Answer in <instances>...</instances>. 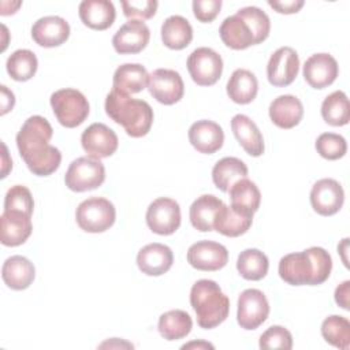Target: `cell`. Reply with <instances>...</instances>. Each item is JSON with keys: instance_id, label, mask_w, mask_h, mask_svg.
<instances>
[{"instance_id": "b9f144b4", "label": "cell", "mask_w": 350, "mask_h": 350, "mask_svg": "<svg viewBox=\"0 0 350 350\" xmlns=\"http://www.w3.org/2000/svg\"><path fill=\"white\" fill-rule=\"evenodd\" d=\"M260 349H284L290 350L293 347L291 332L282 325H271L264 331L258 340Z\"/></svg>"}, {"instance_id": "7402d4cb", "label": "cell", "mask_w": 350, "mask_h": 350, "mask_svg": "<svg viewBox=\"0 0 350 350\" xmlns=\"http://www.w3.org/2000/svg\"><path fill=\"white\" fill-rule=\"evenodd\" d=\"M269 118L279 129H293L299 124L304 118V105L301 100L293 94H282L273 98L268 109Z\"/></svg>"}, {"instance_id": "4fadbf2b", "label": "cell", "mask_w": 350, "mask_h": 350, "mask_svg": "<svg viewBox=\"0 0 350 350\" xmlns=\"http://www.w3.org/2000/svg\"><path fill=\"white\" fill-rule=\"evenodd\" d=\"M309 198L316 213L321 216H332L340 211L345 202V191L338 180L323 178L312 186Z\"/></svg>"}, {"instance_id": "83f0119b", "label": "cell", "mask_w": 350, "mask_h": 350, "mask_svg": "<svg viewBox=\"0 0 350 350\" xmlns=\"http://www.w3.org/2000/svg\"><path fill=\"white\" fill-rule=\"evenodd\" d=\"M231 208L239 213L253 216L261 202L260 189L254 182L247 178L237 180L228 190Z\"/></svg>"}, {"instance_id": "f6af8a7d", "label": "cell", "mask_w": 350, "mask_h": 350, "mask_svg": "<svg viewBox=\"0 0 350 350\" xmlns=\"http://www.w3.org/2000/svg\"><path fill=\"white\" fill-rule=\"evenodd\" d=\"M304 0H288V1H268V5L279 14H295L304 7Z\"/></svg>"}, {"instance_id": "bcb514c9", "label": "cell", "mask_w": 350, "mask_h": 350, "mask_svg": "<svg viewBox=\"0 0 350 350\" xmlns=\"http://www.w3.org/2000/svg\"><path fill=\"white\" fill-rule=\"evenodd\" d=\"M350 280H345L342 282L336 288H335V302L345 310L350 309Z\"/></svg>"}, {"instance_id": "2e32d148", "label": "cell", "mask_w": 350, "mask_h": 350, "mask_svg": "<svg viewBox=\"0 0 350 350\" xmlns=\"http://www.w3.org/2000/svg\"><path fill=\"white\" fill-rule=\"evenodd\" d=\"M150 38V30L139 19H129L112 37V46L120 55L139 53L146 48Z\"/></svg>"}, {"instance_id": "603a6c76", "label": "cell", "mask_w": 350, "mask_h": 350, "mask_svg": "<svg viewBox=\"0 0 350 350\" xmlns=\"http://www.w3.org/2000/svg\"><path fill=\"white\" fill-rule=\"evenodd\" d=\"M78 14L85 26L93 30H107L116 18L113 3L109 0H83L78 7Z\"/></svg>"}, {"instance_id": "7dc6e473", "label": "cell", "mask_w": 350, "mask_h": 350, "mask_svg": "<svg viewBox=\"0 0 350 350\" xmlns=\"http://www.w3.org/2000/svg\"><path fill=\"white\" fill-rule=\"evenodd\" d=\"M0 90H1V111H0V113L5 115L7 112H10L14 108L15 96L5 85H1Z\"/></svg>"}, {"instance_id": "484cf974", "label": "cell", "mask_w": 350, "mask_h": 350, "mask_svg": "<svg viewBox=\"0 0 350 350\" xmlns=\"http://www.w3.org/2000/svg\"><path fill=\"white\" fill-rule=\"evenodd\" d=\"M223 205L224 202L213 194L200 196L197 200L193 201L189 209L191 226L201 232L213 231L215 220Z\"/></svg>"}, {"instance_id": "f546056e", "label": "cell", "mask_w": 350, "mask_h": 350, "mask_svg": "<svg viewBox=\"0 0 350 350\" xmlns=\"http://www.w3.org/2000/svg\"><path fill=\"white\" fill-rule=\"evenodd\" d=\"M227 96L237 104L252 103L258 92V81L256 75L246 68H237L227 82Z\"/></svg>"}, {"instance_id": "9a60e30c", "label": "cell", "mask_w": 350, "mask_h": 350, "mask_svg": "<svg viewBox=\"0 0 350 350\" xmlns=\"http://www.w3.org/2000/svg\"><path fill=\"white\" fill-rule=\"evenodd\" d=\"M187 262L198 271H219L228 262V252L219 242L198 241L189 247Z\"/></svg>"}, {"instance_id": "4dcf8cb0", "label": "cell", "mask_w": 350, "mask_h": 350, "mask_svg": "<svg viewBox=\"0 0 350 350\" xmlns=\"http://www.w3.org/2000/svg\"><path fill=\"white\" fill-rule=\"evenodd\" d=\"M193 40V27L190 22L180 15L168 16L161 25V41L174 51L186 48Z\"/></svg>"}, {"instance_id": "74e56055", "label": "cell", "mask_w": 350, "mask_h": 350, "mask_svg": "<svg viewBox=\"0 0 350 350\" xmlns=\"http://www.w3.org/2000/svg\"><path fill=\"white\" fill-rule=\"evenodd\" d=\"M321 335L327 343L347 350L350 346V321L338 314H331L321 323Z\"/></svg>"}, {"instance_id": "f35d334b", "label": "cell", "mask_w": 350, "mask_h": 350, "mask_svg": "<svg viewBox=\"0 0 350 350\" xmlns=\"http://www.w3.org/2000/svg\"><path fill=\"white\" fill-rule=\"evenodd\" d=\"M239 16H242L252 27L254 34L256 45L265 41L271 31V21L269 16L258 7H243L237 11Z\"/></svg>"}, {"instance_id": "d590c367", "label": "cell", "mask_w": 350, "mask_h": 350, "mask_svg": "<svg viewBox=\"0 0 350 350\" xmlns=\"http://www.w3.org/2000/svg\"><path fill=\"white\" fill-rule=\"evenodd\" d=\"M321 116L325 123L339 127L350 120V104L345 92L335 90L321 104Z\"/></svg>"}, {"instance_id": "9c48e42d", "label": "cell", "mask_w": 350, "mask_h": 350, "mask_svg": "<svg viewBox=\"0 0 350 350\" xmlns=\"http://www.w3.org/2000/svg\"><path fill=\"white\" fill-rule=\"evenodd\" d=\"M146 224L157 235H171L180 226V206L168 197L156 198L146 209Z\"/></svg>"}, {"instance_id": "d6a6232c", "label": "cell", "mask_w": 350, "mask_h": 350, "mask_svg": "<svg viewBox=\"0 0 350 350\" xmlns=\"http://www.w3.org/2000/svg\"><path fill=\"white\" fill-rule=\"evenodd\" d=\"M193 320L190 314L182 309H172L159 317L157 329L165 340H178L190 334Z\"/></svg>"}, {"instance_id": "44dd1931", "label": "cell", "mask_w": 350, "mask_h": 350, "mask_svg": "<svg viewBox=\"0 0 350 350\" xmlns=\"http://www.w3.org/2000/svg\"><path fill=\"white\" fill-rule=\"evenodd\" d=\"M174 262L172 250L163 243L154 242L144 246L137 254V265L139 271L148 276L164 275Z\"/></svg>"}, {"instance_id": "e0dca14e", "label": "cell", "mask_w": 350, "mask_h": 350, "mask_svg": "<svg viewBox=\"0 0 350 350\" xmlns=\"http://www.w3.org/2000/svg\"><path fill=\"white\" fill-rule=\"evenodd\" d=\"M302 74L310 88L324 89L335 82L339 74V66L329 53H314L306 59Z\"/></svg>"}, {"instance_id": "8992f818", "label": "cell", "mask_w": 350, "mask_h": 350, "mask_svg": "<svg viewBox=\"0 0 350 350\" xmlns=\"http://www.w3.org/2000/svg\"><path fill=\"white\" fill-rule=\"evenodd\" d=\"M116 219L113 204L104 197H90L83 200L75 211V220L81 230L98 234L109 230Z\"/></svg>"}, {"instance_id": "6da1fadb", "label": "cell", "mask_w": 350, "mask_h": 350, "mask_svg": "<svg viewBox=\"0 0 350 350\" xmlns=\"http://www.w3.org/2000/svg\"><path fill=\"white\" fill-rule=\"evenodd\" d=\"M52 135L51 123L40 115L27 118L16 134L19 154L30 172L37 176H48L60 167L62 153L49 144Z\"/></svg>"}, {"instance_id": "ac0fdd59", "label": "cell", "mask_w": 350, "mask_h": 350, "mask_svg": "<svg viewBox=\"0 0 350 350\" xmlns=\"http://www.w3.org/2000/svg\"><path fill=\"white\" fill-rule=\"evenodd\" d=\"M70 37L68 22L57 15H48L37 19L31 26V38L44 48H55L64 44Z\"/></svg>"}, {"instance_id": "277c9868", "label": "cell", "mask_w": 350, "mask_h": 350, "mask_svg": "<svg viewBox=\"0 0 350 350\" xmlns=\"http://www.w3.org/2000/svg\"><path fill=\"white\" fill-rule=\"evenodd\" d=\"M190 305L196 312L197 324L204 329L220 325L230 312L228 297L211 279H200L193 284L190 290Z\"/></svg>"}, {"instance_id": "ffe728a7", "label": "cell", "mask_w": 350, "mask_h": 350, "mask_svg": "<svg viewBox=\"0 0 350 350\" xmlns=\"http://www.w3.org/2000/svg\"><path fill=\"white\" fill-rule=\"evenodd\" d=\"M189 141L191 146L204 154H212L217 152L224 142L223 129L212 120H197L189 129Z\"/></svg>"}, {"instance_id": "3957f363", "label": "cell", "mask_w": 350, "mask_h": 350, "mask_svg": "<svg viewBox=\"0 0 350 350\" xmlns=\"http://www.w3.org/2000/svg\"><path fill=\"white\" fill-rule=\"evenodd\" d=\"M105 113L133 138L145 137L153 123V109L145 101L112 89L105 97Z\"/></svg>"}, {"instance_id": "ba28073f", "label": "cell", "mask_w": 350, "mask_h": 350, "mask_svg": "<svg viewBox=\"0 0 350 350\" xmlns=\"http://www.w3.org/2000/svg\"><path fill=\"white\" fill-rule=\"evenodd\" d=\"M186 66L191 79L200 86L215 85L223 72L221 56L208 46L194 49L189 55Z\"/></svg>"}, {"instance_id": "d4e9b609", "label": "cell", "mask_w": 350, "mask_h": 350, "mask_svg": "<svg viewBox=\"0 0 350 350\" xmlns=\"http://www.w3.org/2000/svg\"><path fill=\"white\" fill-rule=\"evenodd\" d=\"M231 130L238 141V144L243 148V150L253 156L258 157L264 153V138L260 133L257 124L246 115L238 113L231 119Z\"/></svg>"}, {"instance_id": "7c38bea8", "label": "cell", "mask_w": 350, "mask_h": 350, "mask_svg": "<svg viewBox=\"0 0 350 350\" xmlns=\"http://www.w3.org/2000/svg\"><path fill=\"white\" fill-rule=\"evenodd\" d=\"M299 71V57L291 46L276 49L267 64V78L272 86L283 88L294 82Z\"/></svg>"}, {"instance_id": "60d3db41", "label": "cell", "mask_w": 350, "mask_h": 350, "mask_svg": "<svg viewBox=\"0 0 350 350\" xmlns=\"http://www.w3.org/2000/svg\"><path fill=\"white\" fill-rule=\"evenodd\" d=\"M34 201L30 190L26 186H11L4 197V211H21L31 216Z\"/></svg>"}, {"instance_id": "e575fe53", "label": "cell", "mask_w": 350, "mask_h": 350, "mask_svg": "<svg viewBox=\"0 0 350 350\" xmlns=\"http://www.w3.org/2000/svg\"><path fill=\"white\" fill-rule=\"evenodd\" d=\"M268 257L258 249H245L238 256L237 269L246 280H261L268 273Z\"/></svg>"}, {"instance_id": "f907efd6", "label": "cell", "mask_w": 350, "mask_h": 350, "mask_svg": "<svg viewBox=\"0 0 350 350\" xmlns=\"http://www.w3.org/2000/svg\"><path fill=\"white\" fill-rule=\"evenodd\" d=\"M183 350L186 349H215V346L209 342H205V340H194V342H190V343H186L182 346Z\"/></svg>"}, {"instance_id": "c3c4849f", "label": "cell", "mask_w": 350, "mask_h": 350, "mask_svg": "<svg viewBox=\"0 0 350 350\" xmlns=\"http://www.w3.org/2000/svg\"><path fill=\"white\" fill-rule=\"evenodd\" d=\"M1 148H3V165H1V178H5L7 176V174L10 172V170L12 168V161L11 160H8V152H7V146H5V144L3 142L1 144Z\"/></svg>"}, {"instance_id": "836d02e7", "label": "cell", "mask_w": 350, "mask_h": 350, "mask_svg": "<svg viewBox=\"0 0 350 350\" xmlns=\"http://www.w3.org/2000/svg\"><path fill=\"white\" fill-rule=\"evenodd\" d=\"M252 221H253V216L239 213L234 211L231 206L224 204L215 220L213 230H216L224 237L235 238L245 234L250 228Z\"/></svg>"}, {"instance_id": "cb8c5ba5", "label": "cell", "mask_w": 350, "mask_h": 350, "mask_svg": "<svg viewBox=\"0 0 350 350\" xmlns=\"http://www.w3.org/2000/svg\"><path fill=\"white\" fill-rule=\"evenodd\" d=\"M223 44L231 49L242 51L256 45L254 34L250 25L238 14L227 16L219 29Z\"/></svg>"}, {"instance_id": "8fae6325", "label": "cell", "mask_w": 350, "mask_h": 350, "mask_svg": "<svg viewBox=\"0 0 350 350\" xmlns=\"http://www.w3.org/2000/svg\"><path fill=\"white\" fill-rule=\"evenodd\" d=\"M148 90L160 104L172 105L183 97L185 83L178 71L171 68H157L149 74Z\"/></svg>"}, {"instance_id": "4316f807", "label": "cell", "mask_w": 350, "mask_h": 350, "mask_svg": "<svg viewBox=\"0 0 350 350\" xmlns=\"http://www.w3.org/2000/svg\"><path fill=\"white\" fill-rule=\"evenodd\" d=\"M1 278L11 290H25L33 283L36 268L29 258L18 254L11 256L3 262Z\"/></svg>"}, {"instance_id": "7a4b0ae2", "label": "cell", "mask_w": 350, "mask_h": 350, "mask_svg": "<svg viewBox=\"0 0 350 350\" xmlns=\"http://www.w3.org/2000/svg\"><path fill=\"white\" fill-rule=\"evenodd\" d=\"M278 271L280 279L291 286H317L329 278L332 258L325 249L312 246L304 252L283 256Z\"/></svg>"}, {"instance_id": "7bdbcfd3", "label": "cell", "mask_w": 350, "mask_h": 350, "mask_svg": "<svg viewBox=\"0 0 350 350\" xmlns=\"http://www.w3.org/2000/svg\"><path fill=\"white\" fill-rule=\"evenodd\" d=\"M123 14L129 19H150L154 16L159 3L154 0H131V1H122Z\"/></svg>"}, {"instance_id": "ab89813d", "label": "cell", "mask_w": 350, "mask_h": 350, "mask_svg": "<svg viewBox=\"0 0 350 350\" xmlns=\"http://www.w3.org/2000/svg\"><path fill=\"white\" fill-rule=\"evenodd\" d=\"M317 153L327 160L342 159L347 152V142L340 134L335 133H323L316 139Z\"/></svg>"}, {"instance_id": "ee69618b", "label": "cell", "mask_w": 350, "mask_h": 350, "mask_svg": "<svg viewBox=\"0 0 350 350\" xmlns=\"http://www.w3.org/2000/svg\"><path fill=\"white\" fill-rule=\"evenodd\" d=\"M193 14L197 21L202 23H209L216 19L221 8V0H194Z\"/></svg>"}, {"instance_id": "5bb4252c", "label": "cell", "mask_w": 350, "mask_h": 350, "mask_svg": "<svg viewBox=\"0 0 350 350\" xmlns=\"http://www.w3.org/2000/svg\"><path fill=\"white\" fill-rule=\"evenodd\" d=\"M81 145L88 156L105 159L112 156L119 145L116 133L104 123H93L81 135Z\"/></svg>"}, {"instance_id": "f1b7e54d", "label": "cell", "mask_w": 350, "mask_h": 350, "mask_svg": "<svg viewBox=\"0 0 350 350\" xmlns=\"http://www.w3.org/2000/svg\"><path fill=\"white\" fill-rule=\"evenodd\" d=\"M148 79L149 74L142 64L124 63L113 72L112 89L126 94L139 93L148 86Z\"/></svg>"}, {"instance_id": "5b68a950", "label": "cell", "mask_w": 350, "mask_h": 350, "mask_svg": "<svg viewBox=\"0 0 350 350\" xmlns=\"http://www.w3.org/2000/svg\"><path fill=\"white\" fill-rule=\"evenodd\" d=\"M49 101L57 122L67 129L82 124L89 116V101L85 94L77 89H59L51 94Z\"/></svg>"}, {"instance_id": "681fc988", "label": "cell", "mask_w": 350, "mask_h": 350, "mask_svg": "<svg viewBox=\"0 0 350 350\" xmlns=\"http://www.w3.org/2000/svg\"><path fill=\"white\" fill-rule=\"evenodd\" d=\"M98 347H134L131 343H129V342H126V340H120L119 342V339L118 338H112L111 340H107V342H104V343H101Z\"/></svg>"}, {"instance_id": "1f68e13d", "label": "cell", "mask_w": 350, "mask_h": 350, "mask_svg": "<svg viewBox=\"0 0 350 350\" xmlns=\"http://www.w3.org/2000/svg\"><path fill=\"white\" fill-rule=\"evenodd\" d=\"M247 165L238 157H223L212 168V180L215 186L227 193L239 179L247 176Z\"/></svg>"}, {"instance_id": "30bf717a", "label": "cell", "mask_w": 350, "mask_h": 350, "mask_svg": "<svg viewBox=\"0 0 350 350\" xmlns=\"http://www.w3.org/2000/svg\"><path fill=\"white\" fill-rule=\"evenodd\" d=\"M269 314V304L258 288H246L238 297L237 321L243 329L258 328Z\"/></svg>"}, {"instance_id": "816d5d0a", "label": "cell", "mask_w": 350, "mask_h": 350, "mask_svg": "<svg viewBox=\"0 0 350 350\" xmlns=\"http://www.w3.org/2000/svg\"><path fill=\"white\" fill-rule=\"evenodd\" d=\"M347 246H349V238L342 239V242L338 245V253H340V256H342V261H343V264H345L346 267H349V264H347V257H346Z\"/></svg>"}, {"instance_id": "8d00e7d4", "label": "cell", "mask_w": 350, "mask_h": 350, "mask_svg": "<svg viewBox=\"0 0 350 350\" xmlns=\"http://www.w3.org/2000/svg\"><path fill=\"white\" fill-rule=\"evenodd\" d=\"M8 75L18 82H25L31 79L38 67L37 56L30 49H16L12 52L5 63Z\"/></svg>"}, {"instance_id": "52a82bcc", "label": "cell", "mask_w": 350, "mask_h": 350, "mask_svg": "<svg viewBox=\"0 0 350 350\" xmlns=\"http://www.w3.org/2000/svg\"><path fill=\"white\" fill-rule=\"evenodd\" d=\"M105 180V168L98 159L82 156L71 161L64 175V183L71 191L82 193L100 187Z\"/></svg>"}, {"instance_id": "d6986e66", "label": "cell", "mask_w": 350, "mask_h": 350, "mask_svg": "<svg viewBox=\"0 0 350 350\" xmlns=\"http://www.w3.org/2000/svg\"><path fill=\"white\" fill-rule=\"evenodd\" d=\"M33 231L31 216L21 211H3L0 217V241L4 246H19Z\"/></svg>"}]
</instances>
